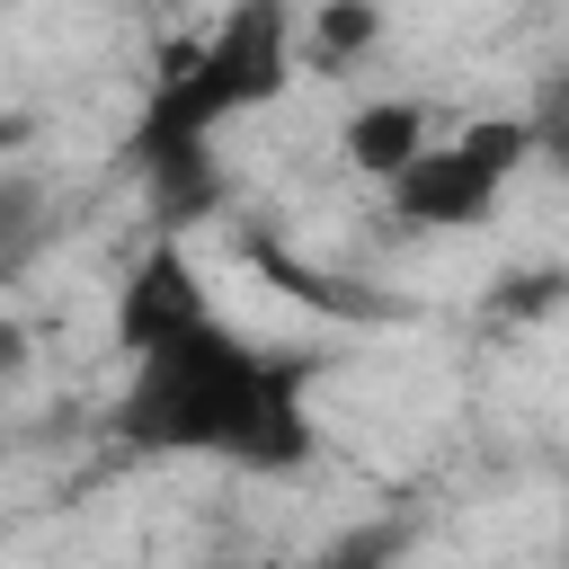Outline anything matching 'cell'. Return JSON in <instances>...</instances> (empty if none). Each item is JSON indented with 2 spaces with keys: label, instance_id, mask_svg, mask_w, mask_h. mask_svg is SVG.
Wrapping results in <instances>:
<instances>
[{
  "label": "cell",
  "instance_id": "obj_2",
  "mask_svg": "<svg viewBox=\"0 0 569 569\" xmlns=\"http://www.w3.org/2000/svg\"><path fill=\"white\" fill-rule=\"evenodd\" d=\"M293 9L284 0H231L196 44H178L151 71V98L133 116L124 151H169V142H213L231 116H258L293 80Z\"/></svg>",
  "mask_w": 569,
  "mask_h": 569
},
{
  "label": "cell",
  "instance_id": "obj_5",
  "mask_svg": "<svg viewBox=\"0 0 569 569\" xmlns=\"http://www.w3.org/2000/svg\"><path fill=\"white\" fill-rule=\"evenodd\" d=\"M124 160H133V178H142V196H151V222H160V231H187V222L222 213V196H231V178H222V151H213V142H169V151H124Z\"/></svg>",
  "mask_w": 569,
  "mask_h": 569
},
{
  "label": "cell",
  "instance_id": "obj_4",
  "mask_svg": "<svg viewBox=\"0 0 569 569\" xmlns=\"http://www.w3.org/2000/svg\"><path fill=\"white\" fill-rule=\"evenodd\" d=\"M196 320H213V302H204L196 258L178 249V231H160V240L124 267V284H116V347H124V356H151V347L187 338Z\"/></svg>",
  "mask_w": 569,
  "mask_h": 569
},
{
  "label": "cell",
  "instance_id": "obj_9",
  "mask_svg": "<svg viewBox=\"0 0 569 569\" xmlns=\"http://www.w3.org/2000/svg\"><path fill=\"white\" fill-rule=\"evenodd\" d=\"M551 311H569V267H516V276L489 293V320H498V329H533V320H551Z\"/></svg>",
  "mask_w": 569,
  "mask_h": 569
},
{
  "label": "cell",
  "instance_id": "obj_10",
  "mask_svg": "<svg viewBox=\"0 0 569 569\" xmlns=\"http://www.w3.org/2000/svg\"><path fill=\"white\" fill-rule=\"evenodd\" d=\"M525 133H533V160L569 178V62L533 80V98H525Z\"/></svg>",
  "mask_w": 569,
  "mask_h": 569
},
{
  "label": "cell",
  "instance_id": "obj_3",
  "mask_svg": "<svg viewBox=\"0 0 569 569\" xmlns=\"http://www.w3.org/2000/svg\"><path fill=\"white\" fill-rule=\"evenodd\" d=\"M533 160L525 116H480L453 142H427L400 178H391V231H480L498 213V187Z\"/></svg>",
  "mask_w": 569,
  "mask_h": 569
},
{
  "label": "cell",
  "instance_id": "obj_6",
  "mask_svg": "<svg viewBox=\"0 0 569 569\" xmlns=\"http://www.w3.org/2000/svg\"><path fill=\"white\" fill-rule=\"evenodd\" d=\"M338 151H347V169L356 178H400L418 151H427V107L418 98H373V107H356L347 124H338Z\"/></svg>",
  "mask_w": 569,
  "mask_h": 569
},
{
  "label": "cell",
  "instance_id": "obj_7",
  "mask_svg": "<svg viewBox=\"0 0 569 569\" xmlns=\"http://www.w3.org/2000/svg\"><path fill=\"white\" fill-rule=\"evenodd\" d=\"M249 267H258L284 302H311V311H329V320H400V302H391V293L347 284V276H320V267H311V258H293L284 240H249Z\"/></svg>",
  "mask_w": 569,
  "mask_h": 569
},
{
  "label": "cell",
  "instance_id": "obj_1",
  "mask_svg": "<svg viewBox=\"0 0 569 569\" xmlns=\"http://www.w3.org/2000/svg\"><path fill=\"white\" fill-rule=\"evenodd\" d=\"M284 382V356L249 347L222 311L196 320L187 338L133 356V382L124 400L107 409V427L133 445V453H213V462H240L267 400Z\"/></svg>",
  "mask_w": 569,
  "mask_h": 569
},
{
  "label": "cell",
  "instance_id": "obj_8",
  "mask_svg": "<svg viewBox=\"0 0 569 569\" xmlns=\"http://www.w3.org/2000/svg\"><path fill=\"white\" fill-rule=\"evenodd\" d=\"M382 44V0H320L311 9V36H302V62L311 71H347Z\"/></svg>",
  "mask_w": 569,
  "mask_h": 569
}]
</instances>
